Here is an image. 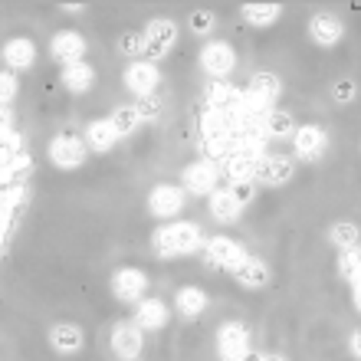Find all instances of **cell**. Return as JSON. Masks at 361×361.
<instances>
[{
  "label": "cell",
  "instance_id": "e575fe53",
  "mask_svg": "<svg viewBox=\"0 0 361 361\" xmlns=\"http://www.w3.org/2000/svg\"><path fill=\"white\" fill-rule=\"evenodd\" d=\"M335 99H338V102H352V99H355V82H352V79L335 82Z\"/></svg>",
  "mask_w": 361,
  "mask_h": 361
},
{
  "label": "cell",
  "instance_id": "4fadbf2b",
  "mask_svg": "<svg viewBox=\"0 0 361 361\" xmlns=\"http://www.w3.org/2000/svg\"><path fill=\"white\" fill-rule=\"evenodd\" d=\"M135 325L142 329V332H158L168 325V305L161 299H142V302L135 305Z\"/></svg>",
  "mask_w": 361,
  "mask_h": 361
},
{
  "label": "cell",
  "instance_id": "277c9868",
  "mask_svg": "<svg viewBox=\"0 0 361 361\" xmlns=\"http://www.w3.org/2000/svg\"><path fill=\"white\" fill-rule=\"evenodd\" d=\"M204 257H207L210 267L233 273V269H237L240 263L250 257V253L240 247L237 240H230V237H214V240H207V250H204Z\"/></svg>",
  "mask_w": 361,
  "mask_h": 361
},
{
  "label": "cell",
  "instance_id": "8fae6325",
  "mask_svg": "<svg viewBox=\"0 0 361 361\" xmlns=\"http://www.w3.org/2000/svg\"><path fill=\"white\" fill-rule=\"evenodd\" d=\"M174 39H178V30H174L171 20H164V17L152 20L148 30H145V43H148V56L152 59L164 56V53L174 47Z\"/></svg>",
  "mask_w": 361,
  "mask_h": 361
},
{
  "label": "cell",
  "instance_id": "f546056e",
  "mask_svg": "<svg viewBox=\"0 0 361 361\" xmlns=\"http://www.w3.org/2000/svg\"><path fill=\"white\" fill-rule=\"evenodd\" d=\"M207 95H210V109H224V105H233V102H237V92H233L227 82H214Z\"/></svg>",
  "mask_w": 361,
  "mask_h": 361
},
{
  "label": "cell",
  "instance_id": "836d02e7",
  "mask_svg": "<svg viewBox=\"0 0 361 361\" xmlns=\"http://www.w3.org/2000/svg\"><path fill=\"white\" fill-rule=\"evenodd\" d=\"M190 27H194V33H207V30L214 27V13H210V10H197V13L190 17Z\"/></svg>",
  "mask_w": 361,
  "mask_h": 361
},
{
  "label": "cell",
  "instance_id": "d6a6232c",
  "mask_svg": "<svg viewBox=\"0 0 361 361\" xmlns=\"http://www.w3.org/2000/svg\"><path fill=\"white\" fill-rule=\"evenodd\" d=\"M135 109H138V115H142V118H154V115L161 112V102H158L154 95H145V99H138V105H135Z\"/></svg>",
  "mask_w": 361,
  "mask_h": 361
},
{
  "label": "cell",
  "instance_id": "e0dca14e",
  "mask_svg": "<svg viewBox=\"0 0 361 361\" xmlns=\"http://www.w3.org/2000/svg\"><path fill=\"white\" fill-rule=\"evenodd\" d=\"M210 214H214V220H220V224H230V220H237L240 214H243V200L233 194V188L214 190V194H210Z\"/></svg>",
  "mask_w": 361,
  "mask_h": 361
},
{
  "label": "cell",
  "instance_id": "5bb4252c",
  "mask_svg": "<svg viewBox=\"0 0 361 361\" xmlns=\"http://www.w3.org/2000/svg\"><path fill=\"white\" fill-rule=\"evenodd\" d=\"M293 178V161L283 158V154H269V158H259L257 164V180L259 184H269V188H279Z\"/></svg>",
  "mask_w": 361,
  "mask_h": 361
},
{
  "label": "cell",
  "instance_id": "5b68a950",
  "mask_svg": "<svg viewBox=\"0 0 361 361\" xmlns=\"http://www.w3.org/2000/svg\"><path fill=\"white\" fill-rule=\"evenodd\" d=\"M109 345H112V355L118 361H135L138 355H142V348H145V335H142V329H138L135 322H118L112 329Z\"/></svg>",
  "mask_w": 361,
  "mask_h": 361
},
{
  "label": "cell",
  "instance_id": "9c48e42d",
  "mask_svg": "<svg viewBox=\"0 0 361 361\" xmlns=\"http://www.w3.org/2000/svg\"><path fill=\"white\" fill-rule=\"evenodd\" d=\"M148 210L154 217H178L184 210V190L174 188V184H158L148 194Z\"/></svg>",
  "mask_w": 361,
  "mask_h": 361
},
{
  "label": "cell",
  "instance_id": "d590c367",
  "mask_svg": "<svg viewBox=\"0 0 361 361\" xmlns=\"http://www.w3.org/2000/svg\"><path fill=\"white\" fill-rule=\"evenodd\" d=\"M348 352H352V358L361 361V329H355L352 338H348Z\"/></svg>",
  "mask_w": 361,
  "mask_h": 361
},
{
  "label": "cell",
  "instance_id": "ac0fdd59",
  "mask_svg": "<svg viewBox=\"0 0 361 361\" xmlns=\"http://www.w3.org/2000/svg\"><path fill=\"white\" fill-rule=\"evenodd\" d=\"M257 158L253 154H240V152H233L224 161V174L230 178V188L233 184H250V180H257Z\"/></svg>",
  "mask_w": 361,
  "mask_h": 361
},
{
  "label": "cell",
  "instance_id": "f1b7e54d",
  "mask_svg": "<svg viewBox=\"0 0 361 361\" xmlns=\"http://www.w3.org/2000/svg\"><path fill=\"white\" fill-rule=\"evenodd\" d=\"M338 273L352 283L355 276L361 273V250L355 247V250H342V257H338Z\"/></svg>",
  "mask_w": 361,
  "mask_h": 361
},
{
  "label": "cell",
  "instance_id": "603a6c76",
  "mask_svg": "<svg viewBox=\"0 0 361 361\" xmlns=\"http://www.w3.org/2000/svg\"><path fill=\"white\" fill-rule=\"evenodd\" d=\"M63 82H66L69 92H86V89H92V82H95V69L89 66L86 59L69 63V66L63 69Z\"/></svg>",
  "mask_w": 361,
  "mask_h": 361
},
{
  "label": "cell",
  "instance_id": "1f68e13d",
  "mask_svg": "<svg viewBox=\"0 0 361 361\" xmlns=\"http://www.w3.org/2000/svg\"><path fill=\"white\" fill-rule=\"evenodd\" d=\"M17 95V79H13V73H0V105L10 102Z\"/></svg>",
  "mask_w": 361,
  "mask_h": 361
},
{
  "label": "cell",
  "instance_id": "74e56055",
  "mask_svg": "<svg viewBox=\"0 0 361 361\" xmlns=\"http://www.w3.org/2000/svg\"><path fill=\"white\" fill-rule=\"evenodd\" d=\"M243 361H263V355H259V352H253V348H250V352L243 355Z\"/></svg>",
  "mask_w": 361,
  "mask_h": 361
},
{
  "label": "cell",
  "instance_id": "ba28073f",
  "mask_svg": "<svg viewBox=\"0 0 361 361\" xmlns=\"http://www.w3.org/2000/svg\"><path fill=\"white\" fill-rule=\"evenodd\" d=\"M145 289H148V279H145L142 269L125 267L112 276V293H115V299H122V302H142Z\"/></svg>",
  "mask_w": 361,
  "mask_h": 361
},
{
  "label": "cell",
  "instance_id": "cb8c5ba5",
  "mask_svg": "<svg viewBox=\"0 0 361 361\" xmlns=\"http://www.w3.org/2000/svg\"><path fill=\"white\" fill-rule=\"evenodd\" d=\"M259 132L269 135V138H286V135H295V128H293V118H289V112L269 109L267 115H259Z\"/></svg>",
  "mask_w": 361,
  "mask_h": 361
},
{
  "label": "cell",
  "instance_id": "83f0119b",
  "mask_svg": "<svg viewBox=\"0 0 361 361\" xmlns=\"http://www.w3.org/2000/svg\"><path fill=\"white\" fill-rule=\"evenodd\" d=\"M109 122H112L115 135H132L135 128H138V122H142V115H138L135 105H125V109H115V115Z\"/></svg>",
  "mask_w": 361,
  "mask_h": 361
},
{
  "label": "cell",
  "instance_id": "d4e9b609",
  "mask_svg": "<svg viewBox=\"0 0 361 361\" xmlns=\"http://www.w3.org/2000/svg\"><path fill=\"white\" fill-rule=\"evenodd\" d=\"M115 128L109 118H99V122L89 125V132H86V148H92V152H112V145H115Z\"/></svg>",
  "mask_w": 361,
  "mask_h": 361
},
{
  "label": "cell",
  "instance_id": "2e32d148",
  "mask_svg": "<svg viewBox=\"0 0 361 361\" xmlns=\"http://www.w3.org/2000/svg\"><path fill=\"white\" fill-rule=\"evenodd\" d=\"M342 33H345V27L335 13H315L312 23H309V37H312L319 47H335V43L342 39Z\"/></svg>",
  "mask_w": 361,
  "mask_h": 361
},
{
  "label": "cell",
  "instance_id": "52a82bcc",
  "mask_svg": "<svg viewBox=\"0 0 361 361\" xmlns=\"http://www.w3.org/2000/svg\"><path fill=\"white\" fill-rule=\"evenodd\" d=\"M293 148H295V158H302V161H319L329 148V138L319 125H302V128H295L293 135Z\"/></svg>",
  "mask_w": 361,
  "mask_h": 361
},
{
  "label": "cell",
  "instance_id": "d6986e66",
  "mask_svg": "<svg viewBox=\"0 0 361 361\" xmlns=\"http://www.w3.org/2000/svg\"><path fill=\"white\" fill-rule=\"evenodd\" d=\"M207 302H210L207 293L197 289V286H184V289H178V295H174V309H178V315H184V319H197V315H204Z\"/></svg>",
  "mask_w": 361,
  "mask_h": 361
},
{
  "label": "cell",
  "instance_id": "7c38bea8",
  "mask_svg": "<svg viewBox=\"0 0 361 361\" xmlns=\"http://www.w3.org/2000/svg\"><path fill=\"white\" fill-rule=\"evenodd\" d=\"M217 178H220V171L210 161H194L184 171V188L190 194H214L217 190Z\"/></svg>",
  "mask_w": 361,
  "mask_h": 361
},
{
  "label": "cell",
  "instance_id": "8992f818",
  "mask_svg": "<svg viewBox=\"0 0 361 361\" xmlns=\"http://www.w3.org/2000/svg\"><path fill=\"white\" fill-rule=\"evenodd\" d=\"M233 66H237V53H233L230 43H207V47L200 49V69L210 73L217 82L227 79L233 73Z\"/></svg>",
  "mask_w": 361,
  "mask_h": 361
},
{
  "label": "cell",
  "instance_id": "ffe728a7",
  "mask_svg": "<svg viewBox=\"0 0 361 361\" xmlns=\"http://www.w3.org/2000/svg\"><path fill=\"white\" fill-rule=\"evenodd\" d=\"M4 63H7L10 69H30L37 63V47H33L27 37L10 39L7 47H4Z\"/></svg>",
  "mask_w": 361,
  "mask_h": 361
},
{
  "label": "cell",
  "instance_id": "f35d334b",
  "mask_svg": "<svg viewBox=\"0 0 361 361\" xmlns=\"http://www.w3.org/2000/svg\"><path fill=\"white\" fill-rule=\"evenodd\" d=\"M263 361H289L286 355H263Z\"/></svg>",
  "mask_w": 361,
  "mask_h": 361
},
{
  "label": "cell",
  "instance_id": "7a4b0ae2",
  "mask_svg": "<svg viewBox=\"0 0 361 361\" xmlns=\"http://www.w3.org/2000/svg\"><path fill=\"white\" fill-rule=\"evenodd\" d=\"M250 352V332L243 322H224L217 332V355L224 361H243Z\"/></svg>",
  "mask_w": 361,
  "mask_h": 361
},
{
  "label": "cell",
  "instance_id": "4316f807",
  "mask_svg": "<svg viewBox=\"0 0 361 361\" xmlns=\"http://www.w3.org/2000/svg\"><path fill=\"white\" fill-rule=\"evenodd\" d=\"M329 240L342 250H355L361 240V230L355 227V224H348V220H338V224H332V230H329Z\"/></svg>",
  "mask_w": 361,
  "mask_h": 361
},
{
  "label": "cell",
  "instance_id": "3957f363",
  "mask_svg": "<svg viewBox=\"0 0 361 361\" xmlns=\"http://www.w3.org/2000/svg\"><path fill=\"white\" fill-rule=\"evenodd\" d=\"M86 142L76 138V135H56L53 142H49V161L63 168V171H73L79 164L86 161Z\"/></svg>",
  "mask_w": 361,
  "mask_h": 361
},
{
  "label": "cell",
  "instance_id": "9a60e30c",
  "mask_svg": "<svg viewBox=\"0 0 361 361\" xmlns=\"http://www.w3.org/2000/svg\"><path fill=\"white\" fill-rule=\"evenodd\" d=\"M53 56L63 63V66H69V63H79L82 59V53H86V39H82V33H73V30H63V33H56L53 37Z\"/></svg>",
  "mask_w": 361,
  "mask_h": 361
},
{
  "label": "cell",
  "instance_id": "30bf717a",
  "mask_svg": "<svg viewBox=\"0 0 361 361\" xmlns=\"http://www.w3.org/2000/svg\"><path fill=\"white\" fill-rule=\"evenodd\" d=\"M158 69H154V63H145V59H138V63H132V66L125 69V86L132 89L138 99H145V95H154V89H158Z\"/></svg>",
  "mask_w": 361,
  "mask_h": 361
},
{
  "label": "cell",
  "instance_id": "484cf974",
  "mask_svg": "<svg viewBox=\"0 0 361 361\" xmlns=\"http://www.w3.org/2000/svg\"><path fill=\"white\" fill-rule=\"evenodd\" d=\"M243 17L253 27H273L283 17V7L279 4H243Z\"/></svg>",
  "mask_w": 361,
  "mask_h": 361
},
{
  "label": "cell",
  "instance_id": "44dd1931",
  "mask_svg": "<svg viewBox=\"0 0 361 361\" xmlns=\"http://www.w3.org/2000/svg\"><path fill=\"white\" fill-rule=\"evenodd\" d=\"M233 276H237V283L247 286V289H263V286L269 283V267L257 257H247L237 269H233Z\"/></svg>",
  "mask_w": 361,
  "mask_h": 361
},
{
  "label": "cell",
  "instance_id": "8d00e7d4",
  "mask_svg": "<svg viewBox=\"0 0 361 361\" xmlns=\"http://www.w3.org/2000/svg\"><path fill=\"white\" fill-rule=\"evenodd\" d=\"M352 302H355V309L361 312V273L352 279Z\"/></svg>",
  "mask_w": 361,
  "mask_h": 361
},
{
  "label": "cell",
  "instance_id": "4dcf8cb0",
  "mask_svg": "<svg viewBox=\"0 0 361 361\" xmlns=\"http://www.w3.org/2000/svg\"><path fill=\"white\" fill-rule=\"evenodd\" d=\"M118 47H122V53H128V56L148 53V43H145V37H138V33H125V37L118 39Z\"/></svg>",
  "mask_w": 361,
  "mask_h": 361
},
{
  "label": "cell",
  "instance_id": "7402d4cb",
  "mask_svg": "<svg viewBox=\"0 0 361 361\" xmlns=\"http://www.w3.org/2000/svg\"><path fill=\"white\" fill-rule=\"evenodd\" d=\"M49 342L56 348L59 355H76L82 348V329L79 325H69V322H59L53 332H49Z\"/></svg>",
  "mask_w": 361,
  "mask_h": 361
},
{
  "label": "cell",
  "instance_id": "6da1fadb",
  "mask_svg": "<svg viewBox=\"0 0 361 361\" xmlns=\"http://www.w3.org/2000/svg\"><path fill=\"white\" fill-rule=\"evenodd\" d=\"M204 243L197 224H171L154 233V250L158 257H188Z\"/></svg>",
  "mask_w": 361,
  "mask_h": 361
}]
</instances>
